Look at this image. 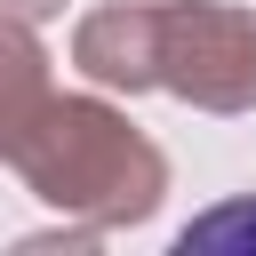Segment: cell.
<instances>
[{"label":"cell","mask_w":256,"mask_h":256,"mask_svg":"<svg viewBox=\"0 0 256 256\" xmlns=\"http://www.w3.org/2000/svg\"><path fill=\"white\" fill-rule=\"evenodd\" d=\"M64 0H0V16H24V24H40V16H56Z\"/></svg>","instance_id":"cell-5"},{"label":"cell","mask_w":256,"mask_h":256,"mask_svg":"<svg viewBox=\"0 0 256 256\" xmlns=\"http://www.w3.org/2000/svg\"><path fill=\"white\" fill-rule=\"evenodd\" d=\"M240 240L256 248V200H224L216 216H200V224H184V240H176V248L192 256V248H240Z\"/></svg>","instance_id":"cell-4"},{"label":"cell","mask_w":256,"mask_h":256,"mask_svg":"<svg viewBox=\"0 0 256 256\" xmlns=\"http://www.w3.org/2000/svg\"><path fill=\"white\" fill-rule=\"evenodd\" d=\"M48 96H56L48 88V48L32 40L24 16H0V160L24 144V128L40 120Z\"/></svg>","instance_id":"cell-3"},{"label":"cell","mask_w":256,"mask_h":256,"mask_svg":"<svg viewBox=\"0 0 256 256\" xmlns=\"http://www.w3.org/2000/svg\"><path fill=\"white\" fill-rule=\"evenodd\" d=\"M72 64L96 88H168L200 112H248L256 104V8L224 0H112L80 16Z\"/></svg>","instance_id":"cell-1"},{"label":"cell","mask_w":256,"mask_h":256,"mask_svg":"<svg viewBox=\"0 0 256 256\" xmlns=\"http://www.w3.org/2000/svg\"><path fill=\"white\" fill-rule=\"evenodd\" d=\"M16 176L64 208L80 232H112V224H136L160 208L168 192V160L144 128H128L112 104L96 96H48L40 120L24 128V144L8 152Z\"/></svg>","instance_id":"cell-2"}]
</instances>
